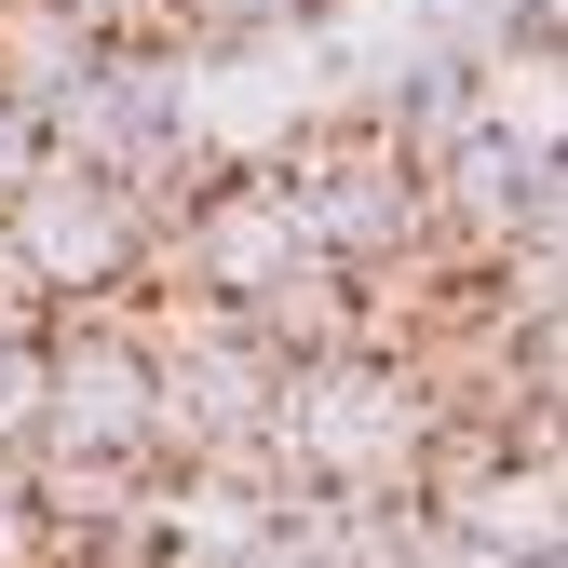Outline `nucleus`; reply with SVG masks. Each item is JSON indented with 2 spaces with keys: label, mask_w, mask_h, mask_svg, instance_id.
<instances>
[{
  "label": "nucleus",
  "mask_w": 568,
  "mask_h": 568,
  "mask_svg": "<svg viewBox=\"0 0 568 568\" xmlns=\"http://www.w3.org/2000/svg\"><path fill=\"white\" fill-rule=\"evenodd\" d=\"M0 244L41 271L54 312H82V298H135V284H150V217H135L95 163H41L14 203H0Z\"/></svg>",
  "instance_id": "nucleus-1"
},
{
  "label": "nucleus",
  "mask_w": 568,
  "mask_h": 568,
  "mask_svg": "<svg viewBox=\"0 0 568 568\" xmlns=\"http://www.w3.org/2000/svg\"><path fill=\"white\" fill-rule=\"evenodd\" d=\"M284 257H312V231H298V190H284L271 163H244V176H217V190H203L190 217L150 244V284L244 312V298H257V284H271Z\"/></svg>",
  "instance_id": "nucleus-2"
},
{
  "label": "nucleus",
  "mask_w": 568,
  "mask_h": 568,
  "mask_svg": "<svg viewBox=\"0 0 568 568\" xmlns=\"http://www.w3.org/2000/svg\"><path fill=\"white\" fill-rule=\"evenodd\" d=\"M95 68H109V54H95V28L68 14V0H0V95H14L28 122H41L68 82H95Z\"/></svg>",
  "instance_id": "nucleus-3"
},
{
  "label": "nucleus",
  "mask_w": 568,
  "mask_h": 568,
  "mask_svg": "<svg viewBox=\"0 0 568 568\" xmlns=\"http://www.w3.org/2000/svg\"><path fill=\"white\" fill-rule=\"evenodd\" d=\"M41 447V338L0 352V460H28Z\"/></svg>",
  "instance_id": "nucleus-4"
},
{
  "label": "nucleus",
  "mask_w": 568,
  "mask_h": 568,
  "mask_svg": "<svg viewBox=\"0 0 568 568\" xmlns=\"http://www.w3.org/2000/svg\"><path fill=\"white\" fill-rule=\"evenodd\" d=\"M54 325V298H41V271L14 257V244H0V352H14V338H41Z\"/></svg>",
  "instance_id": "nucleus-5"
},
{
  "label": "nucleus",
  "mask_w": 568,
  "mask_h": 568,
  "mask_svg": "<svg viewBox=\"0 0 568 568\" xmlns=\"http://www.w3.org/2000/svg\"><path fill=\"white\" fill-rule=\"evenodd\" d=\"M41 163H54V150H41V122H28L14 95H0V203H14V190H28Z\"/></svg>",
  "instance_id": "nucleus-6"
}]
</instances>
